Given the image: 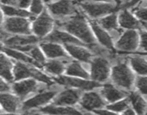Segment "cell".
<instances>
[{"label": "cell", "mask_w": 147, "mask_h": 115, "mask_svg": "<svg viewBox=\"0 0 147 115\" xmlns=\"http://www.w3.org/2000/svg\"><path fill=\"white\" fill-rule=\"evenodd\" d=\"M66 30L81 39L83 42L88 44L94 43V38L88 28L84 17L80 14H77L71 20L60 24Z\"/></svg>", "instance_id": "obj_1"}, {"label": "cell", "mask_w": 147, "mask_h": 115, "mask_svg": "<svg viewBox=\"0 0 147 115\" xmlns=\"http://www.w3.org/2000/svg\"><path fill=\"white\" fill-rule=\"evenodd\" d=\"M112 78L119 86L129 89L134 80V75L125 63H119L113 68Z\"/></svg>", "instance_id": "obj_2"}, {"label": "cell", "mask_w": 147, "mask_h": 115, "mask_svg": "<svg viewBox=\"0 0 147 115\" xmlns=\"http://www.w3.org/2000/svg\"><path fill=\"white\" fill-rule=\"evenodd\" d=\"M14 72L15 78L17 80L30 77V76H33L34 78H37V80L45 82L47 84L50 85L53 83L51 79L47 77V76L44 75L42 73L36 70V69L32 68L25 66L23 63H17V64L15 65V67H14Z\"/></svg>", "instance_id": "obj_3"}, {"label": "cell", "mask_w": 147, "mask_h": 115, "mask_svg": "<svg viewBox=\"0 0 147 115\" xmlns=\"http://www.w3.org/2000/svg\"><path fill=\"white\" fill-rule=\"evenodd\" d=\"M4 28L7 32L14 34H30L29 22L23 17H9L5 20Z\"/></svg>", "instance_id": "obj_4"}, {"label": "cell", "mask_w": 147, "mask_h": 115, "mask_svg": "<svg viewBox=\"0 0 147 115\" xmlns=\"http://www.w3.org/2000/svg\"><path fill=\"white\" fill-rule=\"evenodd\" d=\"M109 73V62L102 57H97L91 63L92 78L94 80L104 81Z\"/></svg>", "instance_id": "obj_5"}, {"label": "cell", "mask_w": 147, "mask_h": 115, "mask_svg": "<svg viewBox=\"0 0 147 115\" xmlns=\"http://www.w3.org/2000/svg\"><path fill=\"white\" fill-rule=\"evenodd\" d=\"M139 35L135 30H127L118 41L116 46L121 50L133 51L138 47Z\"/></svg>", "instance_id": "obj_6"}, {"label": "cell", "mask_w": 147, "mask_h": 115, "mask_svg": "<svg viewBox=\"0 0 147 115\" xmlns=\"http://www.w3.org/2000/svg\"><path fill=\"white\" fill-rule=\"evenodd\" d=\"M53 20L45 11L33 23V31L38 37H44L51 30Z\"/></svg>", "instance_id": "obj_7"}, {"label": "cell", "mask_w": 147, "mask_h": 115, "mask_svg": "<svg viewBox=\"0 0 147 115\" xmlns=\"http://www.w3.org/2000/svg\"><path fill=\"white\" fill-rule=\"evenodd\" d=\"M55 80L60 84L74 86V87H78L82 89H86V90H90V89L100 86L99 83L95 81L83 80H80V79L65 77V76H61L60 78H55Z\"/></svg>", "instance_id": "obj_8"}, {"label": "cell", "mask_w": 147, "mask_h": 115, "mask_svg": "<svg viewBox=\"0 0 147 115\" xmlns=\"http://www.w3.org/2000/svg\"><path fill=\"white\" fill-rule=\"evenodd\" d=\"M82 7L86 12L93 17H98L111 12L114 7L111 4H89L85 3L82 4Z\"/></svg>", "instance_id": "obj_9"}, {"label": "cell", "mask_w": 147, "mask_h": 115, "mask_svg": "<svg viewBox=\"0 0 147 115\" xmlns=\"http://www.w3.org/2000/svg\"><path fill=\"white\" fill-rule=\"evenodd\" d=\"M48 7L52 14L60 17L70 15L75 12L74 7L69 0H60L50 4Z\"/></svg>", "instance_id": "obj_10"}, {"label": "cell", "mask_w": 147, "mask_h": 115, "mask_svg": "<svg viewBox=\"0 0 147 115\" xmlns=\"http://www.w3.org/2000/svg\"><path fill=\"white\" fill-rule=\"evenodd\" d=\"M55 94L56 91H47L45 93H40L33 97L32 99H30V100L24 102L22 107L23 109L27 110V109L37 107V106L45 104L50 100H51Z\"/></svg>", "instance_id": "obj_11"}, {"label": "cell", "mask_w": 147, "mask_h": 115, "mask_svg": "<svg viewBox=\"0 0 147 115\" xmlns=\"http://www.w3.org/2000/svg\"><path fill=\"white\" fill-rule=\"evenodd\" d=\"M46 40L51 42H58V43H70V44H76L78 45H83V43H81L80 40L75 38L74 37L71 36L67 33L64 32L59 31V30H55L50 34H49L45 38Z\"/></svg>", "instance_id": "obj_12"}, {"label": "cell", "mask_w": 147, "mask_h": 115, "mask_svg": "<svg viewBox=\"0 0 147 115\" xmlns=\"http://www.w3.org/2000/svg\"><path fill=\"white\" fill-rule=\"evenodd\" d=\"M81 105L83 108L88 110H93L96 108L103 106L104 103L102 101L101 98L97 93L90 92V93H86L83 96L81 101Z\"/></svg>", "instance_id": "obj_13"}, {"label": "cell", "mask_w": 147, "mask_h": 115, "mask_svg": "<svg viewBox=\"0 0 147 115\" xmlns=\"http://www.w3.org/2000/svg\"><path fill=\"white\" fill-rule=\"evenodd\" d=\"M80 93L78 91L65 90L62 92L55 100L54 103L56 105H70L74 104L78 101Z\"/></svg>", "instance_id": "obj_14"}, {"label": "cell", "mask_w": 147, "mask_h": 115, "mask_svg": "<svg viewBox=\"0 0 147 115\" xmlns=\"http://www.w3.org/2000/svg\"><path fill=\"white\" fill-rule=\"evenodd\" d=\"M37 87V83L34 80H27L14 83L13 90L20 97H24L30 92L36 90Z\"/></svg>", "instance_id": "obj_15"}, {"label": "cell", "mask_w": 147, "mask_h": 115, "mask_svg": "<svg viewBox=\"0 0 147 115\" xmlns=\"http://www.w3.org/2000/svg\"><path fill=\"white\" fill-rule=\"evenodd\" d=\"M37 41H38V39L34 36H26V37L15 36V37H9L4 40V44L9 47L16 48L20 46L34 44Z\"/></svg>", "instance_id": "obj_16"}, {"label": "cell", "mask_w": 147, "mask_h": 115, "mask_svg": "<svg viewBox=\"0 0 147 115\" xmlns=\"http://www.w3.org/2000/svg\"><path fill=\"white\" fill-rule=\"evenodd\" d=\"M90 24H91L92 28H93L99 42L107 48H113V43H112V40L109 34L95 22H90Z\"/></svg>", "instance_id": "obj_17"}, {"label": "cell", "mask_w": 147, "mask_h": 115, "mask_svg": "<svg viewBox=\"0 0 147 115\" xmlns=\"http://www.w3.org/2000/svg\"><path fill=\"white\" fill-rule=\"evenodd\" d=\"M65 47L67 51L76 58L84 62H88L90 60L91 54L86 49L79 46L74 45L70 43H65Z\"/></svg>", "instance_id": "obj_18"}, {"label": "cell", "mask_w": 147, "mask_h": 115, "mask_svg": "<svg viewBox=\"0 0 147 115\" xmlns=\"http://www.w3.org/2000/svg\"><path fill=\"white\" fill-rule=\"evenodd\" d=\"M119 24L122 27L127 29H137L139 28V22L127 11L124 9L119 14Z\"/></svg>", "instance_id": "obj_19"}, {"label": "cell", "mask_w": 147, "mask_h": 115, "mask_svg": "<svg viewBox=\"0 0 147 115\" xmlns=\"http://www.w3.org/2000/svg\"><path fill=\"white\" fill-rule=\"evenodd\" d=\"M0 103L7 112H14L18 106L19 100L11 94L0 93Z\"/></svg>", "instance_id": "obj_20"}, {"label": "cell", "mask_w": 147, "mask_h": 115, "mask_svg": "<svg viewBox=\"0 0 147 115\" xmlns=\"http://www.w3.org/2000/svg\"><path fill=\"white\" fill-rule=\"evenodd\" d=\"M45 53L49 57H67V54L60 45L53 43H41L40 45Z\"/></svg>", "instance_id": "obj_21"}, {"label": "cell", "mask_w": 147, "mask_h": 115, "mask_svg": "<svg viewBox=\"0 0 147 115\" xmlns=\"http://www.w3.org/2000/svg\"><path fill=\"white\" fill-rule=\"evenodd\" d=\"M102 93L105 98L110 102L116 101L126 96V93L117 90L111 84L105 85L102 90Z\"/></svg>", "instance_id": "obj_22"}, {"label": "cell", "mask_w": 147, "mask_h": 115, "mask_svg": "<svg viewBox=\"0 0 147 115\" xmlns=\"http://www.w3.org/2000/svg\"><path fill=\"white\" fill-rule=\"evenodd\" d=\"M11 63L10 60L2 54H0V76L9 81H11L12 76L11 73Z\"/></svg>", "instance_id": "obj_23"}, {"label": "cell", "mask_w": 147, "mask_h": 115, "mask_svg": "<svg viewBox=\"0 0 147 115\" xmlns=\"http://www.w3.org/2000/svg\"><path fill=\"white\" fill-rule=\"evenodd\" d=\"M41 112L46 114H81L78 111L73 108H61L55 107L54 106H49L40 109Z\"/></svg>", "instance_id": "obj_24"}, {"label": "cell", "mask_w": 147, "mask_h": 115, "mask_svg": "<svg viewBox=\"0 0 147 115\" xmlns=\"http://www.w3.org/2000/svg\"><path fill=\"white\" fill-rule=\"evenodd\" d=\"M130 99L136 112L139 114H144L146 111V102L144 101V100L137 93L135 92L131 93Z\"/></svg>", "instance_id": "obj_25"}, {"label": "cell", "mask_w": 147, "mask_h": 115, "mask_svg": "<svg viewBox=\"0 0 147 115\" xmlns=\"http://www.w3.org/2000/svg\"><path fill=\"white\" fill-rule=\"evenodd\" d=\"M1 50L4 52L5 53H7V55H9L11 57H14V58L17 59V60H22V61H24L25 63H32L33 65H35V66H38L40 67V65L37 64L35 61L31 59L30 57H29L28 56L25 55L23 53H20V52H17L16 50H12L11 48H7V47H4V48H1Z\"/></svg>", "instance_id": "obj_26"}, {"label": "cell", "mask_w": 147, "mask_h": 115, "mask_svg": "<svg viewBox=\"0 0 147 115\" xmlns=\"http://www.w3.org/2000/svg\"><path fill=\"white\" fill-rule=\"evenodd\" d=\"M67 73L71 76H77L79 77L88 78V75L77 62H73L68 66L67 68Z\"/></svg>", "instance_id": "obj_27"}, {"label": "cell", "mask_w": 147, "mask_h": 115, "mask_svg": "<svg viewBox=\"0 0 147 115\" xmlns=\"http://www.w3.org/2000/svg\"><path fill=\"white\" fill-rule=\"evenodd\" d=\"M131 63L134 69L140 74L145 75L146 73V62L142 57L135 56L131 58Z\"/></svg>", "instance_id": "obj_28"}, {"label": "cell", "mask_w": 147, "mask_h": 115, "mask_svg": "<svg viewBox=\"0 0 147 115\" xmlns=\"http://www.w3.org/2000/svg\"><path fill=\"white\" fill-rule=\"evenodd\" d=\"M1 9H2L4 14L7 16H14V17L17 16V17H29V16L31 15L30 13H29L28 12L25 11V10L19 9L10 7V6L2 5L1 6Z\"/></svg>", "instance_id": "obj_29"}, {"label": "cell", "mask_w": 147, "mask_h": 115, "mask_svg": "<svg viewBox=\"0 0 147 115\" xmlns=\"http://www.w3.org/2000/svg\"><path fill=\"white\" fill-rule=\"evenodd\" d=\"M100 22L101 25L106 30H116L118 27L117 16L116 14H112L101 19Z\"/></svg>", "instance_id": "obj_30"}, {"label": "cell", "mask_w": 147, "mask_h": 115, "mask_svg": "<svg viewBox=\"0 0 147 115\" xmlns=\"http://www.w3.org/2000/svg\"><path fill=\"white\" fill-rule=\"evenodd\" d=\"M45 68L47 71L55 74H60L64 70V64L58 60H51L45 63Z\"/></svg>", "instance_id": "obj_31"}, {"label": "cell", "mask_w": 147, "mask_h": 115, "mask_svg": "<svg viewBox=\"0 0 147 115\" xmlns=\"http://www.w3.org/2000/svg\"><path fill=\"white\" fill-rule=\"evenodd\" d=\"M29 53L31 55L32 57L39 63H43L45 62V57L43 56L42 53L40 52V50H39L38 47H37L36 46H33L30 50H29Z\"/></svg>", "instance_id": "obj_32"}, {"label": "cell", "mask_w": 147, "mask_h": 115, "mask_svg": "<svg viewBox=\"0 0 147 115\" xmlns=\"http://www.w3.org/2000/svg\"><path fill=\"white\" fill-rule=\"evenodd\" d=\"M128 104H129V101H128V99H125V100L121 101H119L114 104L108 106V109L109 110L115 111V112H121V111L126 109Z\"/></svg>", "instance_id": "obj_33"}, {"label": "cell", "mask_w": 147, "mask_h": 115, "mask_svg": "<svg viewBox=\"0 0 147 115\" xmlns=\"http://www.w3.org/2000/svg\"><path fill=\"white\" fill-rule=\"evenodd\" d=\"M31 12L33 14H40L42 11V4L41 0H32Z\"/></svg>", "instance_id": "obj_34"}, {"label": "cell", "mask_w": 147, "mask_h": 115, "mask_svg": "<svg viewBox=\"0 0 147 115\" xmlns=\"http://www.w3.org/2000/svg\"><path fill=\"white\" fill-rule=\"evenodd\" d=\"M137 87L144 94H146L147 92V86H146V77H139L137 79Z\"/></svg>", "instance_id": "obj_35"}, {"label": "cell", "mask_w": 147, "mask_h": 115, "mask_svg": "<svg viewBox=\"0 0 147 115\" xmlns=\"http://www.w3.org/2000/svg\"><path fill=\"white\" fill-rule=\"evenodd\" d=\"M135 14L139 17L142 21L144 22L145 26H146V7H139L135 10Z\"/></svg>", "instance_id": "obj_36"}, {"label": "cell", "mask_w": 147, "mask_h": 115, "mask_svg": "<svg viewBox=\"0 0 147 115\" xmlns=\"http://www.w3.org/2000/svg\"><path fill=\"white\" fill-rule=\"evenodd\" d=\"M146 32H142V34H141V46H142L144 50L146 49Z\"/></svg>", "instance_id": "obj_37"}, {"label": "cell", "mask_w": 147, "mask_h": 115, "mask_svg": "<svg viewBox=\"0 0 147 115\" xmlns=\"http://www.w3.org/2000/svg\"><path fill=\"white\" fill-rule=\"evenodd\" d=\"M32 0H18V5L21 8H27L31 3Z\"/></svg>", "instance_id": "obj_38"}, {"label": "cell", "mask_w": 147, "mask_h": 115, "mask_svg": "<svg viewBox=\"0 0 147 115\" xmlns=\"http://www.w3.org/2000/svg\"><path fill=\"white\" fill-rule=\"evenodd\" d=\"M9 89V86L0 78V92L7 91Z\"/></svg>", "instance_id": "obj_39"}, {"label": "cell", "mask_w": 147, "mask_h": 115, "mask_svg": "<svg viewBox=\"0 0 147 115\" xmlns=\"http://www.w3.org/2000/svg\"><path fill=\"white\" fill-rule=\"evenodd\" d=\"M3 4H8V5H11L15 3L16 0H0Z\"/></svg>", "instance_id": "obj_40"}, {"label": "cell", "mask_w": 147, "mask_h": 115, "mask_svg": "<svg viewBox=\"0 0 147 115\" xmlns=\"http://www.w3.org/2000/svg\"><path fill=\"white\" fill-rule=\"evenodd\" d=\"M139 1H140V0H131V1H129V2L126 4V7H131V6L136 4V3Z\"/></svg>", "instance_id": "obj_41"}, {"label": "cell", "mask_w": 147, "mask_h": 115, "mask_svg": "<svg viewBox=\"0 0 147 115\" xmlns=\"http://www.w3.org/2000/svg\"><path fill=\"white\" fill-rule=\"evenodd\" d=\"M96 113L99 114H111V112H109V111H104V110H97L96 111Z\"/></svg>", "instance_id": "obj_42"}, {"label": "cell", "mask_w": 147, "mask_h": 115, "mask_svg": "<svg viewBox=\"0 0 147 115\" xmlns=\"http://www.w3.org/2000/svg\"><path fill=\"white\" fill-rule=\"evenodd\" d=\"M1 25H2V14L0 10V33L1 32Z\"/></svg>", "instance_id": "obj_43"}, {"label": "cell", "mask_w": 147, "mask_h": 115, "mask_svg": "<svg viewBox=\"0 0 147 115\" xmlns=\"http://www.w3.org/2000/svg\"><path fill=\"white\" fill-rule=\"evenodd\" d=\"M125 114H134V112L131 110V109H127L126 112H124Z\"/></svg>", "instance_id": "obj_44"}, {"label": "cell", "mask_w": 147, "mask_h": 115, "mask_svg": "<svg viewBox=\"0 0 147 115\" xmlns=\"http://www.w3.org/2000/svg\"><path fill=\"white\" fill-rule=\"evenodd\" d=\"M94 1H111V0H94Z\"/></svg>", "instance_id": "obj_45"}, {"label": "cell", "mask_w": 147, "mask_h": 115, "mask_svg": "<svg viewBox=\"0 0 147 115\" xmlns=\"http://www.w3.org/2000/svg\"><path fill=\"white\" fill-rule=\"evenodd\" d=\"M51 1H53V0H44V1H45V2H50Z\"/></svg>", "instance_id": "obj_46"}, {"label": "cell", "mask_w": 147, "mask_h": 115, "mask_svg": "<svg viewBox=\"0 0 147 115\" xmlns=\"http://www.w3.org/2000/svg\"><path fill=\"white\" fill-rule=\"evenodd\" d=\"M1 50V45H0V50Z\"/></svg>", "instance_id": "obj_47"}]
</instances>
